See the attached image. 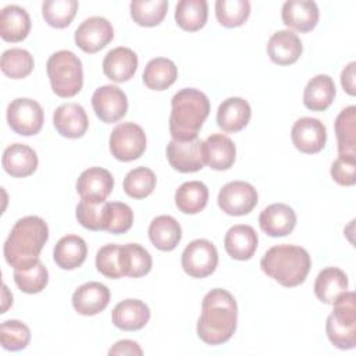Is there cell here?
I'll return each instance as SVG.
<instances>
[{
	"mask_svg": "<svg viewBox=\"0 0 356 356\" xmlns=\"http://www.w3.org/2000/svg\"><path fill=\"white\" fill-rule=\"evenodd\" d=\"M238 306L228 291L214 288L202 300V313L197 320V337L207 345H221L231 339L236 330Z\"/></svg>",
	"mask_w": 356,
	"mask_h": 356,
	"instance_id": "cell-1",
	"label": "cell"
},
{
	"mask_svg": "<svg viewBox=\"0 0 356 356\" xmlns=\"http://www.w3.org/2000/svg\"><path fill=\"white\" fill-rule=\"evenodd\" d=\"M49 239V227L38 216L19 218L11 228L3 248L6 261L14 270H25L39 261V254Z\"/></svg>",
	"mask_w": 356,
	"mask_h": 356,
	"instance_id": "cell-2",
	"label": "cell"
},
{
	"mask_svg": "<svg viewBox=\"0 0 356 356\" xmlns=\"http://www.w3.org/2000/svg\"><path fill=\"white\" fill-rule=\"evenodd\" d=\"M210 113L209 97L193 88L178 90L171 99L170 134L177 140H191L197 134Z\"/></svg>",
	"mask_w": 356,
	"mask_h": 356,
	"instance_id": "cell-3",
	"label": "cell"
},
{
	"mask_svg": "<svg viewBox=\"0 0 356 356\" xmlns=\"http://www.w3.org/2000/svg\"><path fill=\"white\" fill-rule=\"evenodd\" d=\"M264 274L285 288L305 282L312 260L306 249L295 245H277L270 248L260 260Z\"/></svg>",
	"mask_w": 356,
	"mask_h": 356,
	"instance_id": "cell-4",
	"label": "cell"
},
{
	"mask_svg": "<svg viewBox=\"0 0 356 356\" xmlns=\"http://www.w3.org/2000/svg\"><path fill=\"white\" fill-rule=\"evenodd\" d=\"M325 321L330 342L338 349H353L356 345V298L355 292H343L334 303Z\"/></svg>",
	"mask_w": 356,
	"mask_h": 356,
	"instance_id": "cell-5",
	"label": "cell"
},
{
	"mask_svg": "<svg viewBox=\"0 0 356 356\" xmlns=\"http://www.w3.org/2000/svg\"><path fill=\"white\" fill-rule=\"evenodd\" d=\"M46 71L51 89L57 96L72 97L82 89V63L70 50H58L53 53L46 63Z\"/></svg>",
	"mask_w": 356,
	"mask_h": 356,
	"instance_id": "cell-6",
	"label": "cell"
},
{
	"mask_svg": "<svg viewBox=\"0 0 356 356\" xmlns=\"http://www.w3.org/2000/svg\"><path fill=\"white\" fill-rule=\"evenodd\" d=\"M108 146L111 154L117 160H136L145 153L146 149L145 131L135 122H121L111 131Z\"/></svg>",
	"mask_w": 356,
	"mask_h": 356,
	"instance_id": "cell-7",
	"label": "cell"
},
{
	"mask_svg": "<svg viewBox=\"0 0 356 356\" xmlns=\"http://www.w3.org/2000/svg\"><path fill=\"white\" fill-rule=\"evenodd\" d=\"M43 108L29 97H17L7 107V122L10 128L22 136L36 135L43 127Z\"/></svg>",
	"mask_w": 356,
	"mask_h": 356,
	"instance_id": "cell-8",
	"label": "cell"
},
{
	"mask_svg": "<svg viewBox=\"0 0 356 356\" xmlns=\"http://www.w3.org/2000/svg\"><path fill=\"white\" fill-rule=\"evenodd\" d=\"M218 264V252L207 239H195L182 252L181 266L192 278H204L214 273Z\"/></svg>",
	"mask_w": 356,
	"mask_h": 356,
	"instance_id": "cell-9",
	"label": "cell"
},
{
	"mask_svg": "<svg viewBox=\"0 0 356 356\" xmlns=\"http://www.w3.org/2000/svg\"><path fill=\"white\" fill-rule=\"evenodd\" d=\"M165 152L170 165L179 172H196L206 164L204 140L197 138L191 140L171 139Z\"/></svg>",
	"mask_w": 356,
	"mask_h": 356,
	"instance_id": "cell-10",
	"label": "cell"
},
{
	"mask_svg": "<svg viewBox=\"0 0 356 356\" xmlns=\"http://www.w3.org/2000/svg\"><path fill=\"white\" fill-rule=\"evenodd\" d=\"M257 191L245 181L225 184L218 192V206L228 216L249 214L257 204Z\"/></svg>",
	"mask_w": 356,
	"mask_h": 356,
	"instance_id": "cell-11",
	"label": "cell"
},
{
	"mask_svg": "<svg viewBox=\"0 0 356 356\" xmlns=\"http://www.w3.org/2000/svg\"><path fill=\"white\" fill-rule=\"evenodd\" d=\"M114 38V29L103 17L86 18L75 31V44L85 53H96L106 47Z\"/></svg>",
	"mask_w": 356,
	"mask_h": 356,
	"instance_id": "cell-12",
	"label": "cell"
},
{
	"mask_svg": "<svg viewBox=\"0 0 356 356\" xmlns=\"http://www.w3.org/2000/svg\"><path fill=\"white\" fill-rule=\"evenodd\" d=\"M92 107L97 118L106 124L120 121L128 110L127 95L115 85H103L92 96Z\"/></svg>",
	"mask_w": 356,
	"mask_h": 356,
	"instance_id": "cell-13",
	"label": "cell"
},
{
	"mask_svg": "<svg viewBox=\"0 0 356 356\" xmlns=\"http://www.w3.org/2000/svg\"><path fill=\"white\" fill-rule=\"evenodd\" d=\"M293 146L306 154H314L324 149L327 142L325 125L312 117H302L295 121L291 129Z\"/></svg>",
	"mask_w": 356,
	"mask_h": 356,
	"instance_id": "cell-14",
	"label": "cell"
},
{
	"mask_svg": "<svg viewBox=\"0 0 356 356\" xmlns=\"http://www.w3.org/2000/svg\"><path fill=\"white\" fill-rule=\"evenodd\" d=\"M114 188L111 172L102 167H90L76 179V192L83 200L104 202Z\"/></svg>",
	"mask_w": 356,
	"mask_h": 356,
	"instance_id": "cell-15",
	"label": "cell"
},
{
	"mask_svg": "<svg viewBox=\"0 0 356 356\" xmlns=\"http://www.w3.org/2000/svg\"><path fill=\"white\" fill-rule=\"evenodd\" d=\"M110 289L100 282L90 281L78 286L72 293V307L82 316H95L103 312L110 302Z\"/></svg>",
	"mask_w": 356,
	"mask_h": 356,
	"instance_id": "cell-16",
	"label": "cell"
},
{
	"mask_svg": "<svg viewBox=\"0 0 356 356\" xmlns=\"http://www.w3.org/2000/svg\"><path fill=\"white\" fill-rule=\"evenodd\" d=\"M53 125L61 136L76 139L85 135L89 127V120L81 104L64 103L56 108L53 114Z\"/></svg>",
	"mask_w": 356,
	"mask_h": 356,
	"instance_id": "cell-17",
	"label": "cell"
},
{
	"mask_svg": "<svg viewBox=\"0 0 356 356\" xmlns=\"http://www.w3.org/2000/svg\"><path fill=\"white\" fill-rule=\"evenodd\" d=\"M259 225L268 236H286L295 229L296 214L285 203H273L260 213Z\"/></svg>",
	"mask_w": 356,
	"mask_h": 356,
	"instance_id": "cell-18",
	"label": "cell"
},
{
	"mask_svg": "<svg viewBox=\"0 0 356 356\" xmlns=\"http://www.w3.org/2000/svg\"><path fill=\"white\" fill-rule=\"evenodd\" d=\"M318 7L309 0L285 1L281 10L282 22L295 31L310 32L318 22Z\"/></svg>",
	"mask_w": 356,
	"mask_h": 356,
	"instance_id": "cell-19",
	"label": "cell"
},
{
	"mask_svg": "<svg viewBox=\"0 0 356 356\" xmlns=\"http://www.w3.org/2000/svg\"><path fill=\"white\" fill-rule=\"evenodd\" d=\"M138 68V56L129 47L118 46L110 50L103 60V72L113 82L129 81Z\"/></svg>",
	"mask_w": 356,
	"mask_h": 356,
	"instance_id": "cell-20",
	"label": "cell"
},
{
	"mask_svg": "<svg viewBox=\"0 0 356 356\" xmlns=\"http://www.w3.org/2000/svg\"><path fill=\"white\" fill-rule=\"evenodd\" d=\"M302 42L296 33L282 29L271 35L267 43V53L273 63L278 65H289L299 60L302 54Z\"/></svg>",
	"mask_w": 356,
	"mask_h": 356,
	"instance_id": "cell-21",
	"label": "cell"
},
{
	"mask_svg": "<svg viewBox=\"0 0 356 356\" xmlns=\"http://www.w3.org/2000/svg\"><path fill=\"white\" fill-rule=\"evenodd\" d=\"M113 324L124 331H138L150 320L149 306L139 299H125L115 305L111 313Z\"/></svg>",
	"mask_w": 356,
	"mask_h": 356,
	"instance_id": "cell-22",
	"label": "cell"
},
{
	"mask_svg": "<svg viewBox=\"0 0 356 356\" xmlns=\"http://www.w3.org/2000/svg\"><path fill=\"white\" fill-rule=\"evenodd\" d=\"M1 164L4 171L11 177L24 178L36 171L38 156L32 147L24 143H14L3 152Z\"/></svg>",
	"mask_w": 356,
	"mask_h": 356,
	"instance_id": "cell-23",
	"label": "cell"
},
{
	"mask_svg": "<svg viewBox=\"0 0 356 356\" xmlns=\"http://www.w3.org/2000/svg\"><path fill=\"white\" fill-rule=\"evenodd\" d=\"M257 234L253 227L236 224L231 227L224 238V248L228 256L235 260H249L257 249Z\"/></svg>",
	"mask_w": 356,
	"mask_h": 356,
	"instance_id": "cell-24",
	"label": "cell"
},
{
	"mask_svg": "<svg viewBox=\"0 0 356 356\" xmlns=\"http://www.w3.org/2000/svg\"><path fill=\"white\" fill-rule=\"evenodd\" d=\"M31 31V18L25 8L10 4L0 11V36L6 42H22Z\"/></svg>",
	"mask_w": 356,
	"mask_h": 356,
	"instance_id": "cell-25",
	"label": "cell"
},
{
	"mask_svg": "<svg viewBox=\"0 0 356 356\" xmlns=\"http://www.w3.org/2000/svg\"><path fill=\"white\" fill-rule=\"evenodd\" d=\"M252 115L250 104L242 97L225 99L217 110V125L228 134L243 129Z\"/></svg>",
	"mask_w": 356,
	"mask_h": 356,
	"instance_id": "cell-26",
	"label": "cell"
},
{
	"mask_svg": "<svg viewBox=\"0 0 356 356\" xmlns=\"http://www.w3.org/2000/svg\"><path fill=\"white\" fill-rule=\"evenodd\" d=\"M338 157L356 160V107H345L335 118Z\"/></svg>",
	"mask_w": 356,
	"mask_h": 356,
	"instance_id": "cell-27",
	"label": "cell"
},
{
	"mask_svg": "<svg viewBox=\"0 0 356 356\" xmlns=\"http://www.w3.org/2000/svg\"><path fill=\"white\" fill-rule=\"evenodd\" d=\"M204 154L206 164L210 168L224 171L234 165L236 147L228 136L222 134H213L204 140Z\"/></svg>",
	"mask_w": 356,
	"mask_h": 356,
	"instance_id": "cell-28",
	"label": "cell"
},
{
	"mask_svg": "<svg viewBox=\"0 0 356 356\" xmlns=\"http://www.w3.org/2000/svg\"><path fill=\"white\" fill-rule=\"evenodd\" d=\"M335 83L330 75L318 74L313 76L303 90V104L312 111L327 110L335 97Z\"/></svg>",
	"mask_w": 356,
	"mask_h": 356,
	"instance_id": "cell-29",
	"label": "cell"
},
{
	"mask_svg": "<svg viewBox=\"0 0 356 356\" xmlns=\"http://www.w3.org/2000/svg\"><path fill=\"white\" fill-rule=\"evenodd\" d=\"M348 275L338 267L323 268L314 282L317 299L325 305H332L343 292L348 291Z\"/></svg>",
	"mask_w": 356,
	"mask_h": 356,
	"instance_id": "cell-30",
	"label": "cell"
},
{
	"mask_svg": "<svg viewBox=\"0 0 356 356\" xmlns=\"http://www.w3.org/2000/svg\"><path fill=\"white\" fill-rule=\"evenodd\" d=\"M88 254L86 242L78 235H65L53 249V259L63 270H74L83 264Z\"/></svg>",
	"mask_w": 356,
	"mask_h": 356,
	"instance_id": "cell-31",
	"label": "cell"
},
{
	"mask_svg": "<svg viewBox=\"0 0 356 356\" xmlns=\"http://www.w3.org/2000/svg\"><path fill=\"white\" fill-rule=\"evenodd\" d=\"M182 238L179 222L171 216H157L149 225V239L163 252L174 250Z\"/></svg>",
	"mask_w": 356,
	"mask_h": 356,
	"instance_id": "cell-32",
	"label": "cell"
},
{
	"mask_svg": "<svg viewBox=\"0 0 356 356\" xmlns=\"http://www.w3.org/2000/svg\"><path fill=\"white\" fill-rule=\"evenodd\" d=\"M120 264L124 277L139 278L152 270V256L139 243L120 245Z\"/></svg>",
	"mask_w": 356,
	"mask_h": 356,
	"instance_id": "cell-33",
	"label": "cell"
},
{
	"mask_svg": "<svg viewBox=\"0 0 356 356\" xmlns=\"http://www.w3.org/2000/svg\"><path fill=\"white\" fill-rule=\"evenodd\" d=\"M178 76L177 65L172 60L165 57L152 58L143 71V83L152 90H165L170 88Z\"/></svg>",
	"mask_w": 356,
	"mask_h": 356,
	"instance_id": "cell-34",
	"label": "cell"
},
{
	"mask_svg": "<svg viewBox=\"0 0 356 356\" xmlns=\"http://www.w3.org/2000/svg\"><path fill=\"white\" fill-rule=\"evenodd\" d=\"M209 200V189L200 181L184 182L175 191V206L185 214L202 211Z\"/></svg>",
	"mask_w": 356,
	"mask_h": 356,
	"instance_id": "cell-35",
	"label": "cell"
},
{
	"mask_svg": "<svg viewBox=\"0 0 356 356\" xmlns=\"http://www.w3.org/2000/svg\"><path fill=\"white\" fill-rule=\"evenodd\" d=\"M175 21L179 28L188 32L199 31L207 21L206 0H181L175 7Z\"/></svg>",
	"mask_w": 356,
	"mask_h": 356,
	"instance_id": "cell-36",
	"label": "cell"
},
{
	"mask_svg": "<svg viewBox=\"0 0 356 356\" xmlns=\"http://www.w3.org/2000/svg\"><path fill=\"white\" fill-rule=\"evenodd\" d=\"M75 216L83 228L90 231H104L108 217V202L81 199L76 206Z\"/></svg>",
	"mask_w": 356,
	"mask_h": 356,
	"instance_id": "cell-37",
	"label": "cell"
},
{
	"mask_svg": "<svg viewBox=\"0 0 356 356\" xmlns=\"http://www.w3.org/2000/svg\"><path fill=\"white\" fill-rule=\"evenodd\" d=\"M167 0H134L129 4L134 22L140 26H156L167 14Z\"/></svg>",
	"mask_w": 356,
	"mask_h": 356,
	"instance_id": "cell-38",
	"label": "cell"
},
{
	"mask_svg": "<svg viewBox=\"0 0 356 356\" xmlns=\"http://www.w3.org/2000/svg\"><path fill=\"white\" fill-rule=\"evenodd\" d=\"M35 61L32 54L19 47L8 49L3 53L0 67L4 75H7L11 79H22L28 76L33 70Z\"/></svg>",
	"mask_w": 356,
	"mask_h": 356,
	"instance_id": "cell-39",
	"label": "cell"
},
{
	"mask_svg": "<svg viewBox=\"0 0 356 356\" xmlns=\"http://www.w3.org/2000/svg\"><path fill=\"white\" fill-rule=\"evenodd\" d=\"M78 11L76 0H46L42 4L44 21L57 29L67 28Z\"/></svg>",
	"mask_w": 356,
	"mask_h": 356,
	"instance_id": "cell-40",
	"label": "cell"
},
{
	"mask_svg": "<svg viewBox=\"0 0 356 356\" xmlns=\"http://www.w3.org/2000/svg\"><path fill=\"white\" fill-rule=\"evenodd\" d=\"M217 21L225 28H236L245 24L250 14V3L248 0H217Z\"/></svg>",
	"mask_w": 356,
	"mask_h": 356,
	"instance_id": "cell-41",
	"label": "cell"
},
{
	"mask_svg": "<svg viewBox=\"0 0 356 356\" xmlns=\"http://www.w3.org/2000/svg\"><path fill=\"white\" fill-rule=\"evenodd\" d=\"M122 185L129 197L145 199L156 188V175L147 167H136L125 175Z\"/></svg>",
	"mask_w": 356,
	"mask_h": 356,
	"instance_id": "cell-42",
	"label": "cell"
},
{
	"mask_svg": "<svg viewBox=\"0 0 356 356\" xmlns=\"http://www.w3.org/2000/svg\"><path fill=\"white\" fill-rule=\"evenodd\" d=\"M14 281L17 286L29 295L42 292L49 282V273L44 264L39 260L29 268L14 270Z\"/></svg>",
	"mask_w": 356,
	"mask_h": 356,
	"instance_id": "cell-43",
	"label": "cell"
},
{
	"mask_svg": "<svg viewBox=\"0 0 356 356\" xmlns=\"http://www.w3.org/2000/svg\"><path fill=\"white\" fill-rule=\"evenodd\" d=\"M0 341L6 350L25 349L31 341V330L19 320H7L0 325Z\"/></svg>",
	"mask_w": 356,
	"mask_h": 356,
	"instance_id": "cell-44",
	"label": "cell"
},
{
	"mask_svg": "<svg viewBox=\"0 0 356 356\" xmlns=\"http://www.w3.org/2000/svg\"><path fill=\"white\" fill-rule=\"evenodd\" d=\"M96 268L100 274L111 280L124 277L120 264V245L108 243L102 246L96 253Z\"/></svg>",
	"mask_w": 356,
	"mask_h": 356,
	"instance_id": "cell-45",
	"label": "cell"
},
{
	"mask_svg": "<svg viewBox=\"0 0 356 356\" xmlns=\"http://www.w3.org/2000/svg\"><path fill=\"white\" fill-rule=\"evenodd\" d=\"M134 222L132 209L122 202H108V217L106 229L110 234H125Z\"/></svg>",
	"mask_w": 356,
	"mask_h": 356,
	"instance_id": "cell-46",
	"label": "cell"
},
{
	"mask_svg": "<svg viewBox=\"0 0 356 356\" xmlns=\"http://www.w3.org/2000/svg\"><path fill=\"white\" fill-rule=\"evenodd\" d=\"M332 179L342 186H352L356 182V160L338 157L331 164Z\"/></svg>",
	"mask_w": 356,
	"mask_h": 356,
	"instance_id": "cell-47",
	"label": "cell"
},
{
	"mask_svg": "<svg viewBox=\"0 0 356 356\" xmlns=\"http://www.w3.org/2000/svg\"><path fill=\"white\" fill-rule=\"evenodd\" d=\"M143 353V350L140 349L139 343L131 339H122L115 342L110 349H108V355L110 356H124V355H138L140 356Z\"/></svg>",
	"mask_w": 356,
	"mask_h": 356,
	"instance_id": "cell-48",
	"label": "cell"
},
{
	"mask_svg": "<svg viewBox=\"0 0 356 356\" xmlns=\"http://www.w3.org/2000/svg\"><path fill=\"white\" fill-rule=\"evenodd\" d=\"M355 67H356V63L352 61L349 63L343 70H342V74H341V85L343 88V90L350 95V96H355L356 95V86H355Z\"/></svg>",
	"mask_w": 356,
	"mask_h": 356,
	"instance_id": "cell-49",
	"label": "cell"
}]
</instances>
